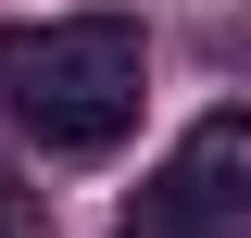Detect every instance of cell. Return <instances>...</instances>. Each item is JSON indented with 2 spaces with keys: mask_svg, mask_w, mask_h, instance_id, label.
I'll list each match as a JSON object with an SVG mask.
<instances>
[{
  "mask_svg": "<svg viewBox=\"0 0 251 238\" xmlns=\"http://www.w3.org/2000/svg\"><path fill=\"white\" fill-rule=\"evenodd\" d=\"M138 25L126 13H38V25H0V113L25 125L38 150H113L138 125Z\"/></svg>",
  "mask_w": 251,
  "mask_h": 238,
  "instance_id": "1",
  "label": "cell"
},
{
  "mask_svg": "<svg viewBox=\"0 0 251 238\" xmlns=\"http://www.w3.org/2000/svg\"><path fill=\"white\" fill-rule=\"evenodd\" d=\"M126 238H251V113H201Z\"/></svg>",
  "mask_w": 251,
  "mask_h": 238,
  "instance_id": "2",
  "label": "cell"
},
{
  "mask_svg": "<svg viewBox=\"0 0 251 238\" xmlns=\"http://www.w3.org/2000/svg\"><path fill=\"white\" fill-rule=\"evenodd\" d=\"M0 238H13V226H0Z\"/></svg>",
  "mask_w": 251,
  "mask_h": 238,
  "instance_id": "3",
  "label": "cell"
}]
</instances>
